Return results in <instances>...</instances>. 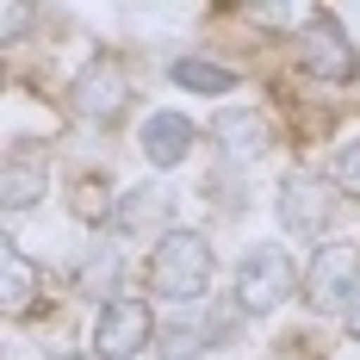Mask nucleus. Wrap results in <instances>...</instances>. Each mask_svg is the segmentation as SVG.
I'll use <instances>...</instances> for the list:
<instances>
[{
  "mask_svg": "<svg viewBox=\"0 0 360 360\" xmlns=\"http://www.w3.org/2000/svg\"><path fill=\"white\" fill-rule=\"evenodd\" d=\"M75 286L87 292V298H100V304L124 298V255H118V243H94V255L75 274Z\"/></svg>",
  "mask_w": 360,
  "mask_h": 360,
  "instance_id": "nucleus-12",
  "label": "nucleus"
},
{
  "mask_svg": "<svg viewBox=\"0 0 360 360\" xmlns=\"http://www.w3.org/2000/svg\"><path fill=\"white\" fill-rule=\"evenodd\" d=\"M212 274H217V255L199 230H168L155 249H149V298L162 304H205L212 298Z\"/></svg>",
  "mask_w": 360,
  "mask_h": 360,
  "instance_id": "nucleus-1",
  "label": "nucleus"
},
{
  "mask_svg": "<svg viewBox=\"0 0 360 360\" xmlns=\"http://www.w3.org/2000/svg\"><path fill=\"white\" fill-rule=\"evenodd\" d=\"M69 112L81 118V124H94V131L118 124V118L131 112V69H124L112 50H100L87 69L75 75V87H69Z\"/></svg>",
  "mask_w": 360,
  "mask_h": 360,
  "instance_id": "nucleus-5",
  "label": "nucleus"
},
{
  "mask_svg": "<svg viewBox=\"0 0 360 360\" xmlns=\"http://www.w3.org/2000/svg\"><path fill=\"white\" fill-rule=\"evenodd\" d=\"M217 149L230 155V162H255V155H267V143H274V124H267V112L261 106H224L212 124Z\"/></svg>",
  "mask_w": 360,
  "mask_h": 360,
  "instance_id": "nucleus-11",
  "label": "nucleus"
},
{
  "mask_svg": "<svg viewBox=\"0 0 360 360\" xmlns=\"http://www.w3.org/2000/svg\"><path fill=\"white\" fill-rule=\"evenodd\" d=\"M168 230H180L174 224V193L168 186H124L118 199L106 205V236L112 243H162Z\"/></svg>",
  "mask_w": 360,
  "mask_h": 360,
  "instance_id": "nucleus-7",
  "label": "nucleus"
},
{
  "mask_svg": "<svg viewBox=\"0 0 360 360\" xmlns=\"http://www.w3.org/2000/svg\"><path fill=\"white\" fill-rule=\"evenodd\" d=\"M342 323H348V335H354V342H360V298H354V304H348V317H342Z\"/></svg>",
  "mask_w": 360,
  "mask_h": 360,
  "instance_id": "nucleus-18",
  "label": "nucleus"
},
{
  "mask_svg": "<svg viewBox=\"0 0 360 360\" xmlns=\"http://www.w3.org/2000/svg\"><path fill=\"white\" fill-rule=\"evenodd\" d=\"M174 87H186V94H236V69H224V63H212V56H180L174 69Z\"/></svg>",
  "mask_w": 360,
  "mask_h": 360,
  "instance_id": "nucleus-14",
  "label": "nucleus"
},
{
  "mask_svg": "<svg viewBox=\"0 0 360 360\" xmlns=\"http://www.w3.org/2000/svg\"><path fill=\"white\" fill-rule=\"evenodd\" d=\"M44 193H50V155L13 143V149H6V162H0V205H6V217L32 212Z\"/></svg>",
  "mask_w": 360,
  "mask_h": 360,
  "instance_id": "nucleus-9",
  "label": "nucleus"
},
{
  "mask_svg": "<svg viewBox=\"0 0 360 360\" xmlns=\"http://www.w3.org/2000/svg\"><path fill=\"white\" fill-rule=\"evenodd\" d=\"M292 292H304V274L292 267V255L280 249V243H255V249L236 261V292H230V304H236L243 317L280 311Z\"/></svg>",
  "mask_w": 360,
  "mask_h": 360,
  "instance_id": "nucleus-2",
  "label": "nucleus"
},
{
  "mask_svg": "<svg viewBox=\"0 0 360 360\" xmlns=\"http://www.w3.org/2000/svg\"><path fill=\"white\" fill-rule=\"evenodd\" d=\"M94 360H137L143 348L162 342V323H155V311H149V298L137 292H124V298H112L94 311Z\"/></svg>",
  "mask_w": 360,
  "mask_h": 360,
  "instance_id": "nucleus-4",
  "label": "nucleus"
},
{
  "mask_svg": "<svg viewBox=\"0 0 360 360\" xmlns=\"http://www.w3.org/2000/svg\"><path fill=\"white\" fill-rule=\"evenodd\" d=\"M335 180L311 174V168H292L286 180H280V224H286L292 243H317L329 230V217H335Z\"/></svg>",
  "mask_w": 360,
  "mask_h": 360,
  "instance_id": "nucleus-8",
  "label": "nucleus"
},
{
  "mask_svg": "<svg viewBox=\"0 0 360 360\" xmlns=\"http://www.w3.org/2000/svg\"><path fill=\"white\" fill-rule=\"evenodd\" d=\"M0 274H6V317H19V311L37 298L44 274L32 267V255L19 249V243H6V249H0Z\"/></svg>",
  "mask_w": 360,
  "mask_h": 360,
  "instance_id": "nucleus-13",
  "label": "nucleus"
},
{
  "mask_svg": "<svg viewBox=\"0 0 360 360\" xmlns=\"http://www.w3.org/2000/svg\"><path fill=\"white\" fill-rule=\"evenodd\" d=\"M360 298V243H323L304 267V304L317 317H348V304Z\"/></svg>",
  "mask_w": 360,
  "mask_h": 360,
  "instance_id": "nucleus-6",
  "label": "nucleus"
},
{
  "mask_svg": "<svg viewBox=\"0 0 360 360\" xmlns=\"http://www.w3.org/2000/svg\"><path fill=\"white\" fill-rule=\"evenodd\" d=\"M212 348V335L199 317H174V323H162V342H155V360H205Z\"/></svg>",
  "mask_w": 360,
  "mask_h": 360,
  "instance_id": "nucleus-15",
  "label": "nucleus"
},
{
  "mask_svg": "<svg viewBox=\"0 0 360 360\" xmlns=\"http://www.w3.org/2000/svg\"><path fill=\"white\" fill-rule=\"evenodd\" d=\"M193 143H199V131H193L186 112H149L137 124V149H143L149 168H180L193 155Z\"/></svg>",
  "mask_w": 360,
  "mask_h": 360,
  "instance_id": "nucleus-10",
  "label": "nucleus"
},
{
  "mask_svg": "<svg viewBox=\"0 0 360 360\" xmlns=\"http://www.w3.org/2000/svg\"><path fill=\"white\" fill-rule=\"evenodd\" d=\"M329 180H335V193H342V199H360V137H348V143L335 149Z\"/></svg>",
  "mask_w": 360,
  "mask_h": 360,
  "instance_id": "nucleus-16",
  "label": "nucleus"
},
{
  "mask_svg": "<svg viewBox=\"0 0 360 360\" xmlns=\"http://www.w3.org/2000/svg\"><path fill=\"white\" fill-rule=\"evenodd\" d=\"M56 360H94V354H56Z\"/></svg>",
  "mask_w": 360,
  "mask_h": 360,
  "instance_id": "nucleus-19",
  "label": "nucleus"
},
{
  "mask_svg": "<svg viewBox=\"0 0 360 360\" xmlns=\"http://www.w3.org/2000/svg\"><path fill=\"white\" fill-rule=\"evenodd\" d=\"M25 25H32V13H25V6H6V37H19Z\"/></svg>",
  "mask_w": 360,
  "mask_h": 360,
  "instance_id": "nucleus-17",
  "label": "nucleus"
},
{
  "mask_svg": "<svg viewBox=\"0 0 360 360\" xmlns=\"http://www.w3.org/2000/svg\"><path fill=\"white\" fill-rule=\"evenodd\" d=\"M292 63H298V75H304V81L348 87V81L360 75V50H354V37H348V25H342V19L317 13L304 32L292 37Z\"/></svg>",
  "mask_w": 360,
  "mask_h": 360,
  "instance_id": "nucleus-3",
  "label": "nucleus"
}]
</instances>
